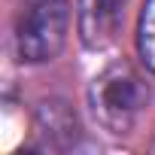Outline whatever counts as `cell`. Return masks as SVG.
Listing matches in <instances>:
<instances>
[{
	"mask_svg": "<svg viewBox=\"0 0 155 155\" xmlns=\"http://www.w3.org/2000/svg\"><path fill=\"white\" fill-rule=\"evenodd\" d=\"M137 55L149 73H155V0H143L137 18Z\"/></svg>",
	"mask_w": 155,
	"mask_h": 155,
	"instance_id": "cell-5",
	"label": "cell"
},
{
	"mask_svg": "<svg viewBox=\"0 0 155 155\" xmlns=\"http://www.w3.org/2000/svg\"><path fill=\"white\" fill-rule=\"evenodd\" d=\"M128 0H76V34L91 52H104L116 43L125 21Z\"/></svg>",
	"mask_w": 155,
	"mask_h": 155,
	"instance_id": "cell-3",
	"label": "cell"
},
{
	"mask_svg": "<svg viewBox=\"0 0 155 155\" xmlns=\"http://www.w3.org/2000/svg\"><path fill=\"white\" fill-rule=\"evenodd\" d=\"M76 116L67 104L61 101H46L37 110V134H40V146L43 149H64L70 143H76Z\"/></svg>",
	"mask_w": 155,
	"mask_h": 155,
	"instance_id": "cell-4",
	"label": "cell"
},
{
	"mask_svg": "<svg viewBox=\"0 0 155 155\" xmlns=\"http://www.w3.org/2000/svg\"><path fill=\"white\" fill-rule=\"evenodd\" d=\"M70 34V0H18L12 43L21 64H49L61 55Z\"/></svg>",
	"mask_w": 155,
	"mask_h": 155,
	"instance_id": "cell-2",
	"label": "cell"
},
{
	"mask_svg": "<svg viewBox=\"0 0 155 155\" xmlns=\"http://www.w3.org/2000/svg\"><path fill=\"white\" fill-rule=\"evenodd\" d=\"M149 97L152 94L143 73L125 58L107 64L88 85L91 119L101 131L113 137H125L134 131V125L149 107Z\"/></svg>",
	"mask_w": 155,
	"mask_h": 155,
	"instance_id": "cell-1",
	"label": "cell"
}]
</instances>
